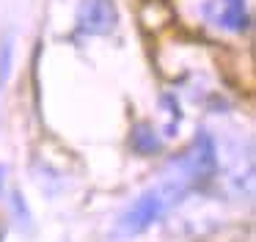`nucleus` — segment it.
I'll return each mask as SVG.
<instances>
[{
  "mask_svg": "<svg viewBox=\"0 0 256 242\" xmlns=\"http://www.w3.org/2000/svg\"><path fill=\"white\" fill-rule=\"evenodd\" d=\"M184 192V184L182 182H166L162 187H154V190H146L127 212L122 214L118 220V231L127 236H135V234H144L146 228L157 223V220L166 214L168 204H171L174 196H182Z\"/></svg>",
  "mask_w": 256,
  "mask_h": 242,
  "instance_id": "nucleus-1",
  "label": "nucleus"
},
{
  "mask_svg": "<svg viewBox=\"0 0 256 242\" xmlns=\"http://www.w3.org/2000/svg\"><path fill=\"white\" fill-rule=\"evenodd\" d=\"M174 165L179 168V182H190V184H201V182L212 179L218 168V154H215V140L206 130L196 132L193 146L174 160Z\"/></svg>",
  "mask_w": 256,
  "mask_h": 242,
  "instance_id": "nucleus-2",
  "label": "nucleus"
},
{
  "mask_svg": "<svg viewBox=\"0 0 256 242\" xmlns=\"http://www.w3.org/2000/svg\"><path fill=\"white\" fill-rule=\"evenodd\" d=\"M204 20L228 33H245L250 28V11L245 0H206Z\"/></svg>",
  "mask_w": 256,
  "mask_h": 242,
  "instance_id": "nucleus-3",
  "label": "nucleus"
},
{
  "mask_svg": "<svg viewBox=\"0 0 256 242\" xmlns=\"http://www.w3.org/2000/svg\"><path fill=\"white\" fill-rule=\"evenodd\" d=\"M118 25V8L113 0H83L78 8V30L88 36L110 33Z\"/></svg>",
  "mask_w": 256,
  "mask_h": 242,
  "instance_id": "nucleus-4",
  "label": "nucleus"
},
{
  "mask_svg": "<svg viewBox=\"0 0 256 242\" xmlns=\"http://www.w3.org/2000/svg\"><path fill=\"white\" fill-rule=\"evenodd\" d=\"M130 143H132V148H135V152H140V154H157V152H160V138L154 135V130H152L149 124L132 126Z\"/></svg>",
  "mask_w": 256,
  "mask_h": 242,
  "instance_id": "nucleus-5",
  "label": "nucleus"
},
{
  "mask_svg": "<svg viewBox=\"0 0 256 242\" xmlns=\"http://www.w3.org/2000/svg\"><path fill=\"white\" fill-rule=\"evenodd\" d=\"M12 38H3L0 42V88L8 82V77H12Z\"/></svg>",
  "mask_w": 256,
  "mask_h": 242,
  "instance_id": "nucleus-6",
  "label": "nucleus"
},
{
  "mask_svg": "<svg viewBox=\"0 0 256 242\" xmlns=\"http://www.w3.org/2000/svg\"><path fill=\"white\" fill-rule=\"evenodd\" d=\"M162 104H166V110L171 113V121H168V126H166V135H174L176 126H179V121H182V110H179V102H176L174 94H166V96H162Z\"/></svg>",
  "mask_w": 256,
  "mask_h": 242,
  "instance_id": "nucleus-7",
  "label": "nucleus"
},
{
  "mask_svg": "<svg viewBox=\"0 0 256 242\" xmlns=\"http://www.w3.org/2000/svg\"><path fill=\"white\" fill-rule=\"evenodd\" d=\"M12 204H14V209H17V212H22V220L28 223L30 212H28V206H25V201H22V196H20V192H14V196H12Z\"/></svg>",
  "mask_w": 256,
  "mask_h": 242,
  "instance_id": "nucleus-8",
  "label": "nucleus"
},
{
  "mask_svg": "<svg viewBox=\"0 0 256 242\" xmlns=\"http://www.w3.org/2000/svg\"><path fill=\"white\" fill-rule=\"evenodd\" d=\"M3 179H6V168L0 165V190H3Z\"/></svg>",
  "mask_w": 256,
  "mask_h": 242,
  "instance_id": "nucleus-9",
  "label": "nucleus"
}]
</instances>
